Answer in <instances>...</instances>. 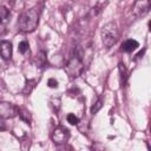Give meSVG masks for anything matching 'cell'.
Instances as JSON below:
<instances>
[{"label":"cell","instance_id":"1","mask_svg":"<svg viewBox=\"0 0 151 151\" xmlns=\"http://www.w3.org/2000/svg\"><path fill=\"white\" fill-rule=\"evenodd\" d=\"M85 55H86V51L84 50V47H81L80 45H78L73 53L71 54V57L68 58V61L65 66V71L68 74V77L71 79H74L77 77H79L81 74V72L85 68Z\"/></svg>","mask_w":151,"mask_h":151},{"label":"cell","instance_id":"2","mask_svg":"<svg viewBox=\"0 0 151 151\" xmlns=\"http://www.w3.org/2000/svg\"><path fill=\"white\" fill-rule=\"evenodd\" d=\"M39 14H40V9L38 7H32V8H27L24 9L18 19V26L19 29L22 32H33L39 22Z\"/></svg>","mask_w":151,"mask_h":151},{"label":"cell","instance_id":"3","mask_svg":"<svg viewBox=\"0 0 151 151\" xmlns=\"http://www.w3.org/2000/svg\"><path fill=\"white\" fill-rule=\"evenodd\" d=\"M118 37H119V33H118V27H117L116 22L110 21V22H106L103 26V28H101V40H103V44L106 47H112L117 42Z\"/></svg>","mask_w":151,"mask_h":151},{"label":"cell","instance_id":"4","mask_svg":"<svg viewBox=\"0 0 151 151\" xmlns=\"http://www.w3.org/2000/svg\"><path fill=\"white\" fill-rule=\"evenodd\" d=\"M70 138V130L65 126H57L52 132V140L57 145H61L66 143Z\"/></svg>","mask_w":151,"mask_h":151},{"label":"cell","instance_id":"5","mask_svg":"<svg viewBox=\"0 0 151 151\" xmlns=\"http://www.w3.org/2000/svg\"><path fill=\"white\" fill-rule=\"evenodd\" d=\"M18 114V106L11 104V103H0V117L6 118H13Z\"/></svg>","mask_w":151,"mask_h":151},{"label":"cell","instance_id":"6","mask_svg":"<svg viewBox=\"0 0 151 151\" xmlns=\"http://www.w3.org/2000/svg\"><path fill=\"white\" fill-rule=\"evenodd\" d=\"M150 6H151V4L147 0L137 1V2H134V6H133V13L137 17H143L149 12Z\"/></svg>","mask_w":151,"mask_h":151},{"label":"cell","instance_id":"7","mask_svg":"<svg viewBox=\"0 0 151 151\" xmlns=\"http://www.w3.org/2000/svg\"><path fill=\"white\" fill-rule=\"evenodd\" d=\"M0 57L4 60H11L12 58V42L2 40L0 42Z\"/></svg>","mask_w":151,"mask_h":151},{"label":"cell","instance_id":"8","mask_svg":"<svg viewBox=\"0 0 151 151\" xmlns=\"http://www.w3.org/2000/svg\"><path fill=\"white\" fill-rule=\"evenodd\" d=\"M139 47V42L137 41V40H134V39H127V40H125L124 42H123V45H122V51H124V52H126V53H131V52H133L134 50H137Z\"/></svg>","mask_w":151,"mask_h":151},{"label":"cell","instance_id":"9","mask_svg":"<svg viewBox=\"0 0 151 151\" xmlns=\"http://www.w3.org/2000/svg\"><path fill=\"white\" fill-rule=\"evenodd\" d=\"M9 9L6 8L5 6H0V24H6L9 20Z\"/></svg>","mask_w":151,"mask_h":151},{"label":"cell","instance_id":"10","mask_svg":"<svg viewBox=\"0 0 151 151\" xmlns=\"http://www.w3.org/2000/svg\"><path fill=\"white\" fill-rule=\"evenodd\" d=\"M18 114H19V117H20L26 124H31V114H29V112H28L26 109H24V107H18Z\"/></svg>","mask_w":151,"mask_h":151},{"label":"cell","instance_id":"11","mask_svg":"<svg viewBox=\"0 0 151 151\" xmlns=\"http://www.w3.org/2000/svg\"><path fill=\"white\" fill-rule=\"evenodd\" d=\"M29 45H28V42H27V40H22V41H20L19 42V46H18V50H19V52L21 53V54H26L28 51H29Z\"/></svg>","mask_w":151,"mask_h":151},{"label":"cell","instance_id":"12","mask_svg":"<svg viewBox=\"0 0 151 151\" xmlns=\"http://www.w3.org/2000/svg\"><path fill=\"white\" fill-rule=\"evenodd\" d=\"M101 106H103V100H101V99H98V100H97L96 103H93V105L91 106V110H90L91 113H92V114L97 113V112L101 109Z\"/></svg>","mask_w":151,"mask_h":151},{"label":"cell","instance_id":"13","mask_svg":"<svg viewBox=\"0 0 151 151\" xmlns=\"http://www.w3.org/2000/svg\"><path fill=\"white\" fill-rule=\"evenodd\" d=\"M37 64L39 65V67H44V65L46 64V57L44 52H40L37 54Z\"/></svg>","mask_w":151,"mask_h":151},{"label":"cell","instance_id":"14","mask_svg":"<svg viewBox=\"0 0 151 151\" xmlns=\"http://www.w3.org/2000/svg\"><path fill=\"white\" fill-rule=\"evenodd\" d=\"M119 72H120L122 83L125 84V83H126V79H127V73H126V68H125L124 64H119Z\"/></svg>","mask_w":151,"mask_h":151},{"label":"cell","instance_id":"15","mask_svg":"<svg viewBox=\"0 0 151 151\" xmlns=\"http://www.w3.org/2000/svg\"><path fill=\"white\" fill-rule=\"evenodd\" d=\"M37 83V80H27L26 81V86H25V90H24V93H26V94H29L31 93V91H32V88H34V84Z\"/></svg>","mask_w":151,"mask_h":151},{"label":"cell","instance_id":"16","mask_svg":"<svg viewBox=\"0 0 151 151\" xmlns=\"http://www.w3.org/2000/svg\"><path fill=\"white\" fill-rule=\"evenodd\" d=\"M67 122L71 124V125H77L79 123V118L76 117V114L73 113H68L67 114Z\"/></svg>","mask_w":151,"mask_h":151},{"label":"cell","instance_id":"17","mask_svg":"<svg viewBox=\"0 0 151 151\" xmlns=\"http://www.w3.org/2000/svg\"><path fill=\"white\" fill-rule=\"evenodd\" d=\"M91 151H106V150H105V147H104L100 143L94 142V143L91 145Z\"/></svg>","mask_w":151,"mask_h":151},{"label":"cell","instance_id":"18","mask_svg":"<svg viewBox=\"0 0 151 151\" xmlns=\"http://www.w3.org/2000/svg\"><path fill=\"white\" fill-rule=\"evenodd\" d=\"M47 85H48L50 87H52V88H55V87H58V81H57L55 79L51 78V79H48V81H47Z\"/></svg>","mask_w":151,"mask_h":151},{"label":"cell","instance_id":"19","mask_svg":"<svg viewBox=\"0 0 151 151\" xmlns=\"http://www.w3.org/2000/svg\"><path fill=\"white\" fill-rule=\"evenodd\" d=\"M6 130V124H5V119L0 117V131Z\"/></svg>","mask_w":151,"mask_h":151}]
</instances>
